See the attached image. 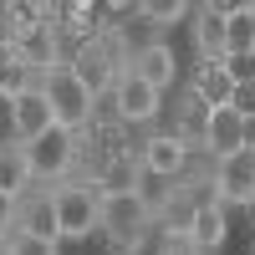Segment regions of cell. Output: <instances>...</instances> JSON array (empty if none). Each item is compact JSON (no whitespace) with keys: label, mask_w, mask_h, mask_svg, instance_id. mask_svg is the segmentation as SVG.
<instances>
[{"label":"cell","mask_w":255,"mask_h":255,"mask_svg":"<svg viewBox=\"0 0 255 255\" xmlns=\"http://www.w3.org/2000/svg\"><path fill=\"white\" fill-rule=\"evenodd\" d=\"M128 61H133V46H128L123 26H108L102 36H92V41H82V46H72L67 67L77 72V82H82L92 97H102V92L118 87V77L128 72Z\"/></svg>","instance_id":"obj_1"},{"label":"cell","mask_w":255,"mask_h":255,"mask_svg":"<svg viewBox=\"0 0 255 255\" xmlns=\"http://www.w3.org/2000/svg\"><path fill=\"white\" fill-rule=\"evenodd\" d=\"M82 148H87V133H67V128H51V133H41L36 143H26L31 179H36V184H46V189H56V184L77 179Z\"/></svg>","instance_id":"obj_2"},{"label":"cell","mask_w":255,"mask_h":255,"mask_svg":"<svg viewBox=\"0 0 255 255\" xmlns=\"http://www.w3.org/2000/svg\"><path fill=\"white\" fill-rule=\"evenodd\" d=\"M51 204H56V240H87L102 230V194L87 179H67L51 189Z\"/></svg>","instance_id":"obj_3"},{"label":"cell","mask_w":255,"mask_h":255,"mask_svg":"<svg viewBox=\"0 0 255 255\" xmlns=\"http://www.w3.org/2000/svg\"><path fill=\"white\" fill-rule=\"evenodd\" d=\"M41 92H46L51 113H56V128H67V133H87V128H92V108H97V97L77 82L72 67L46 72V77H41Z\"/></svg>","instance_id":"obj_4"},{"label":"cell","mask_w":255,"mask_h":255,"mask_svg":"<svg viewBox=\"0 0 255 255\" xmlns=\"http://www.w3.org/2000/svg\"><path fill=\"white\" fill-rule=\"evenodd\" d=\"M215 204H225V209H240V204L255 209V143L215 163Z\"/></svg>","instance_id":"obj_5"},{"label":"cell","mask_w":255,"mask_h":255,"mask_svg":"<svg viewBox=\"0 0 255 255\" xmlns=\"http://www.w3.org/2000/svg\"><path fill=\"white\" fill-rule=\"evenodd\" d=\"M113 108H118V123H123V128H148V123L163 113V92L148 87L143 77L123 72L118 87H113Z\"/></svg>","instance_id":"obj_6"},{"label":"cell","mask_w":255,"mask_h":255,"mask_svg":"<svg viewBox=\"0 0 255 255\" xmlns=\"http://www.w3.org/2000/svg\"><path fill=\"white\" fill-rule=\"evenodd\" d=\"M255 143V123H245L235 108H230V102H225V108H215V113H209V128H204V153L209 158H230V153H240V148H250Z\"/></svg>","instance_id":"obj_7"},{"label":"cell","mask_w":255,"mask_h":255,"mask_svg":"<svg viewBox=\"0 0 255 255\" xmlns=\"http://www.w3.org/2000/svg\"><path fill=\"white\" fill-rule=\"evenodd\" d=\"M5 123H10V143H36L41 133H51L56 128V113H51V102H46V92L41 87H31L26 97H15L10 102V113H5Z\"/></svg>","instance_id":"obj_8"},{"label":"cell","mask_w":255,"mask_h":255,"mask_svg":"<svg viewBox=\"0 0 255 255\" xmlns=\"http://www.w3.org/2000/svg\"><path fill=\"white\" fill-rule=\"evenodd\" d=\"M153 199L148 194H113L102 199V235H143L153 230Z\"/></svg>","instance_id":"obj_9"},{"label":"cell","mask_w":255,"mask_h":255,"mask_svg":"<svg viewBox=\"0 0 255 255\" xmlns=\"http://www.w3.org/2000/svg\"><path fill=\"white\" fill-rule=\"evenodd\" d=\"M138 158H143V168H148V179L179 184L184 168H189V143H184L179 133H153V138L138 148Z\"/></svg>","instance_id":"obj_10"},{"label":"cell","mask_w":255,"mask_h":255,"mask_svg":"<svg viewBox=\"0 0 255 255\" xmlns=\"http://www.w3.org/2000/svg\"><path fill=\"white\" fill-rule=\"evenodd\" d=\"M143 184H148V168L138 158V148H133V153L102 158V168L92 174V189H97L102 199H113V194H143Z\"/></svg>","instance_id":"obj_11"},{"label":"cell","mask_w":255,"mask_h":255,"mask_svg":"<svg viewBox=\"0 0 255 255\" xmlns=\"http://www.w3.org/2000/svg\"><path fill=\"white\" fill-rule=\"evenodd\" d=\"M128 72L143 77L148 87L168 92V87L179 82V56H174V46H168V41H138V46H133V61H128Z\"/></svg>","instance_id":"obj_12"},{"label":"cell","mask_w":255,"mask_h":255,"mask_svg":"<svg viewBox=\"0 0 255 255\" xmlns=\"http://www.w3.org/2000/svg\"><path fill=\"white\" fill-rule=\"evenodd\" d=\"M225 15H230V5H220V0L194 5V15H189V41H194L199 61H225Z\"/></svg>","instance_id":"obj_13"},{"label":"cell","mask_w":255,"mask_h":255,"mask_svg":"<svg viewBox=\"0 0 255 255\" xmlns=\"http://www.w3.org/2000/svg\"><path fill=\"white\" fill-rule=\"evenodd\" d=\"M225 61H255V0H240L225 15Z\"/></svg>","instance_id":"obj_14"},{"label":"cell","mask_w":255,"mask_h":255,"mask_svg":"<svg viewBox=\"0 0 255 255\" xmlns=\"http://www.w3.org/2000/svg\"><path fill=\"white\" fill-rule=\"evenodd\" d=\"M15 235H41V240H56V204H51V189H31V194L20 199Z\"/></svg>","instance_id":"obj_15"},{"label":"cell","mask_w":255,"mask_h":255,"mask_svg":"<svg viewBox=\"0 0 255 255\" xmlns=\"http://www.w3.org/2000/svg\"><path fill=\"white\" fill-rule=\"evenodd\" d=\"M189 92H199L209 108H225V102L235 97V72H230V61H199Z\"/></svg>","instance_id":"obj_16"},{"label":"cell","mask_w":255,"mask_h":255,"mask_svg":"<svg viewBox=\"0 0 255 255\" xmlns=\"http://www.w3.org/2000/svg\"><path fill=\"white\" fill-rule=\"evenodd\" d=\"M189 240H194L199 250H220L230 240V209L215 204V199H204L199 215H194V225H189Z\"/></svg>","instance_id":"obj_17"},{"label":"cell","mask_w":255,"mask_h":255,"mask_svg":"<svg viewBox=\"0 0 255 255\" xmlns=\"http://www.w3.org/2000/svg\"><path fill=\"white\" fill-rule=\"evenodd\" d=\"M31 163H26V148L20 143H0V194L10 199H26L31 194Z\"/></svg>","instance_id":"obj_18"},{"label":"cell","mask_w":255,"mask_h":255,"mask_svg":"<svg viewBox=\"0 0 255 255\" xmlns=\"http://www.w3.org/2000/svg\"><path fill=\"white\" fill-rule=\"evenodd\" d=\"M31 87H41V77H36L20 56H5V61H0V102H5V108H10L15 97H26Z\"/></svg>","instance_id":"obj_19"},{"label":"cell","mask_w":255,"mask_h":255,"mask_svg":"<svg viewBox=\"0 0 255 255\" xmlns=\"http://www.w3.org/2000/svg\"><path fill=\"white\" fill-rule=\"evenodd\" d=\"M194 5H184V0H138V20H148L153 31L174 26V20H189Z\"/></svg>","instance_id":"obj_20"},{"label":"cell","mask_w":255,"mask_h":255,"mask_svg":"<svg viewBox=\"0 0 255 255\" xmlns=\"http://www.w3.org/2000/svg\"><path fill=\"white\" fill-rule=\"evenodd\" d=\"M153 235H158V225L143 230V235H102V245H108V255H143Z\"/></svg>","instance_id":"obj_21"},{"label":"cell","mask_w":255,"mask_h":255,"mask_svg":"<svg viewBox=\"0 0 255 255\" xmlns=\"http://www.w3.org/2000/svg\"><path fill=\"white\" fill-rule=\"evenodd\" d=\"M153 250H158V255H204L189 235H179V230H158V235H153Z\"/></svg>","instance_id":"obj_22"},{"label":"cell","mask_w":255,"mask_h":255,"mask_svg":"<svg viewBox=\"0 0 255 255\" xmlns=\"http://www.w3.org/2000/svg\"><path fill=\"white\" fill-rule=\"evenodd\" d=\"M15 255H56V240H41V235H10Z\"/></svg>","instance_id":"obj_23"},{"label":"cell","mask_w":255,"mask_h":255,"mask_svg":"<svg viewBox=\"0 0 255 255\" xmlns=\"http://www.w3.org/2000/svg\"><path fill=\"white\" fill-rule=\"evenodd\" d=\"M15 220H20V199L0 194V235H15Z\"/></svg>","instance_id":"obj_24"},{"label":"cell","mask_w":255,"mask_h":255,"mask_svg":"<svg viewBox=\"0 0 255 255\" xmlns=\"http://www.w3.org/2000/svg\"><path fill=\"white\" fill-rule=\"evenodd\" d=\"M0 255H15V240L10 235H0Z\"/></svg>","instance_id":"obj_25"},{"label":"cell","mask_w":255,"mask_h":255,"mask_svg":"<svg viewBox=\"0 0 255 255\" xmlns=\"http://www.w3.org/2000/svg\"><path fill=\"white\" fill-rule=\"evenodd\" d=\"M250 215H255V209H250Z\"/></svg>","instance_id":"obj_26"}]
</instances>
